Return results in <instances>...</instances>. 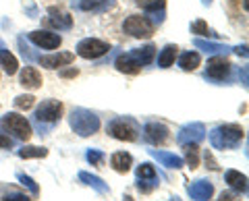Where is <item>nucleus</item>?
Returning <instances> with one entry per match:
<instances>
[{
    "instance_id": "13",
    "label": "nucleus",
    "mask_w": 249,
    "mask_h": 201,
    "mask_svg": "<svg viewBox=\"0 0 249 201\" xmlns=\"http://www.w3.org/2000/svg\"><path fill=\"white\" fill-rule=\"evenodd\" d=\"M73 54L71 52H58V54H46V56H40L37 63L46 68H58V67H67L73 63Z\"/></svg>"
},
{
    "instance_id": "17",
    "label": "nucleus",
    "mask_w": 249,
    "mask_h": 201,
    "mask_svg": "<svg viewBox=\"0 0 249 201\" xmlns=\"http://www.w3.org/2000/svg\"><path fill=\"white\" fill-rule=\"evenodd\" d=\"M110 166L121 174L129 172L131 166H133V156L127 153V151H116V153H112V158H110Z\"/></svg>"
},
{
    "instance_id": "14",
    "label": "nucleus",
    "mask_w": 249,
    "mask_h": 201,
    "mask_svg": "<svg viewBox=\"0 0 249 201\" xmlns=\"http://www.w3.org/2000/svg\"><path fill=\"white\" fill-rule=\"evenodd\" d=\"M114 67L119 68L121 73H124V75H135V73H139V71H142V63H139V60L133 56V52L121 54V56L116 58Z\"/></svg>"
},
{
    "instance_id": "6",
    "label": "nucleus",
    "mask_w": 249,
    "mask_h": 201,
    "mask_svg": "<svg viewBox=\"0 0 249 201\" xmlns=\"http://www.w3.org/2000/svg\"><path fill=\"white\" fill-rule=\"evenodd\" d=\"M106 52H108V44L102 40H96V37H85V40H81L77 44V54H79L81 58H88V60L104 56Z\"/></svg>"
},
{
    "instance_id": "41",
    "label": "nucleus",
    "mask_w": 249,
    "mask_h": 201,
    "mask_svg": "<svg viewBox=\"0 0 249 201\" xmlns=\"http://www.w3.org/2000/svg\"><path fill=\"white\" fill-rule=\"evenodd\" d=\"M235 52L239 54V56L247 58V46H237V48H235Z\"/></svg>"
},
{
    "instance_id": "4",
    "label": "nucleus",
    "mask_w": 249,
    "mask_h": 201,
    "mask_svg": "<svg viewBox=\"0 0 249 201\" xmlns=\"http://www.w3.org/2000/svg\"><path fill=\"white\" fill-rule=\"evenodd\" d=\"M2 127L9 131L15 139H19V141H27V139L31 137V133H34L29 120L25 117H21V114H17V112L4 114L2 117Z\"/></svg>"
},
{
    "instance_id": "36",
    "label": "nucleus",
    "mask_w": 249,
    "mask_h": 201,
    "mask_svg": "<svg viewBox=\"0 0 249 201\" xmlns=\"http://www.w3.org/2000/svg\"><path fill=\"white\" fill-rule=\"evenodd\" d=\"M2 201H31L27 195H23V193H11V195H6Z\"/></svg>"
},
{
    "instance_id": "35",
    "label": "nucleus",
    "mask_w": 249,
    "mask_h": 201,
    "mask_svg": "<svg viewBox=\"0 0 249 201\" xmlns=\"http://www.w3.org/2000/svg\"><path fill=\"white\" fill-rule=\"evenodd\" d=\"M154 187H156V181H139L137 183V189L142 193H150Z\"/></svg>"
},
{
    "instance_id": "33",
    "label": "nucleus",
    "mask_w": 249,
    "mask_h": 201,
    "mask_svg": "<svg viewBox=\"0 0 249 201\" xmlns=\"http://www.w3.org/2000/svg\"><path fill=\"white\" fill-rule=\"evenodd\" d=\"M191 34L196 35H208V23L204 19H197L191 23Z\"/></svg>"
},
{
    "instance_id": "32",
    "label": "nucleus",
    "mask_w": 249,
    "mask_h": 201,
    "mask_svg": "<svg viewBox=\"0 0 249 201\" xmlns=\"http://www.w3.org/2000/svg\"><path fill=\"white\" fill-rule=\"evenodd\" d=\"M85 158H88V162L91 166H98V164H102V162H104V153L100 150H88Z\"/></svg>"
},
{
    "instance_id": "29",
    "label": "nucleus",
    "mask_w": 249,
    "mask_h": 201,
    "mask_svg": "<svg viewBox=\"0 0 249 201\" xmlns=\"http://www.w3.org/2000/svg\"><path fill=\"white\" fill-rule=\"evenodd\" d=\"M137 179L139 181H158V172H156V168L152 164H142L137 168Z\"/></svg>"
},
{
    "instance_id": "11",
    "label": "nucleus",
    "mask_w": 249,
    "mask_h": 201,
    "mask_svg": "<svg viewBox=\"0 0 249 201\" xmlns=\"http://www.w3.org/2000/svg\"><path fill=\"white\" fill-rule=\"evenodd\" d=\"M143 137H145L147 143L162 145L168 139V129L164 125H160V122H147L143 127Z\"/></svg>"
},
{
    "instance_id": "34",
    "label": "nucleus",
    "mask_w": 249,
    "mask_h": 201,
    "mask_svg": "<svg viewBox=\"0 0 249 201\" xmlns=\"http://www.w3.org/2000/svg\"><path fill=\"white\" fill-rule=\"evenodd\" d=\"M17 179H19L21 184H25V187H27L31 193H34V195H37V193H40V187L36 184L34 179H29V176H25V174H17Z\"/></svg>"
},
{
    "instance_id": "39",
    "label": "nucleus",
    "mask_w": 249,
    "mask_h": 201,
    "mask_svg": "<svg viewBox=\"0 0 249 201\" xmlns=\"http://www.w3.org/2000/svg\"><path fill=\"white\" fill-rule=\"evenodd\" d=\"M218 201H239V199H237V195H232V193H222Z\"/></svg>"
},
{
    "instance_id": "26",
    "label": "nucleus",
    "mask_w": 249,
    "mask_h": 201,
    "mask_svg": "<svg viewBox=\"0 0 249 201\" xmlns=\"http://www.w3.org/2000/svg\"><path fill=\"white\" fill-rule=\"evenodd\" d=\"M133 56L142 63V67H145V65H150L152 60H154V56H156V48L150 44V46H143V48H137V50H133Z\"/></svg>"
},
{
    "instance_id": "20",
    "label": "nucleus",
    "mask_w": 249,
    "mask_h": 201,
    "mask_svg": "<svg viewBox=\"0 0 249 201\" xmlns=\"http://www.w3.org/2000/svg\"><path fill=\"white\" fill-rule=\"evenodd\" d=\"M46 23H48L50 27H56L58 32L60 29H71V25H73V21H71V17L69 15H65V13H56V11H50V17L46 19Z\"/></svg>"
},
{
    "instance_id": "7",
    "label": "nucleus",
    "mask_w": 249,
    "mask_h": 201,
    "mask_svg": "<svg viewBox=\"0 0 249 201\" xmlns=\"http://www.w3.org/2000/svg\"><path fill=\"white\" fill-rule=\"evenodd\" d=\"M204 139H206V127L201 122H189L177 135V141L181 145H197Z\"/></svg>"
},
{
    "instance_id": "2",
    "label": "nucleus",
    "mask_w": 249,
    "mask_h": 201,
    "mask_svg": "<svg viewBox=\"0 0 249 201\" xmlns=\"http://www.w3.org/2000/svg\"><path fill=\"white\" fill-rule=\"evenodd\" d=\"M69 122H71V129L79 137H89L100 129V118L91 110H85V108H75Z\"/></svg>"
},
{
    "instance_id": "15",
    "label": "nucleus",
    "mask_w": 249,
    "mask_h": 201,
    "mask_svg": "<svg viewBox=\"0 0 249 201\" xmlns=\"http://www.w3.org/2000/svg\"><path fill=\"white\" fill-rule=\"evenodd\" d=\"M19 81H21L23 87L31 89V91L42 87V75H40V71H37L36 67H25V68H23Z\"/></svg>"
},
{
    "instance_id": "37",
    "label": "nucleus",
    "mask_w": 249,
    "mask_h": 201,
    "mask_svg": "<svg viewBox=\"0 0 249 201\" xmlns=\"http://www.w3.org/2000/svg\"><path fill=\"white\" fill-rule=\"evenodd\" d=\"M11 145H13V139L0 131V148H11Z\"/></svg>"
},
{
    "instance_id": "24",
    "label": "nucleus",
    "mask_w": 249,
    "mask_h": 201,
    "mask_svg": "<svg viewBox=\"0 0 249 201\" xmlns=\"http://www.w3.org/2000/svg\"><path fill=\"white\" fill-rule=\"evenodd\" d=\"M114 4V0H81L79 2V9L81 11H106Z\"/></svg>"
},
{
    "instance_id": "23",
    "label": "nucleus",
    "mask_w": 249,
    "mask_h": 201,
    "mask_svg": "<svg viewBox=\"0 0 249 201\" xmlns=\"http://www.w3.org/2000/svg\"><path fill=\"white\" fill-rule=\"evenodd\" d=\"M177 46H173V44H168V46H164V50L160 52V56H158V65L162 67V68H168V67H173L175 65V58H177Z\"/></svg>"
},
{
    "instance_id": "28",
    "label": "nucleus",
    "mask_w": 249,
    "mask_h": 201,
    "mask_svg": "<svg viewBox=\"0 0 249 201\" xmlns=\"http://www.w3.org/2000/svg\"><path fill=\"white\" fill-rule=\"evenodd\" d=\"M185 148V162L189 164V168H197L199 166V151H197V145H183Z\"/></svg>"
},
{
    "instance_id": "19",
    "label": "nucleus",
    "mask_w": 249,
    "mask_h": 201,
    "mask_svg": "<svg viewBox=\"0 0 249 201\" xmlns=\"http://www.w3.org/2000/svg\"><path fill=\"white\" fill-rule=\"evenodd\" d=\"M224 179H227L229 187L235 189L239 193H247V176L237 172V170H227V174H224Z\"/></svg>"
},
{
    "instance_id": "30",
    "label": "nucleus",
    "mask_w": 249,
    "mask_h": 201,
    "mask_svg": "<svg viewBox=\"0 0 249 201\" xmlns=\"http://www.w3.org/2000/svg\"><path fill=\"white\" fill-rule=\"evenodd\" d=\"M135 2L142 6L143 11L147 13H156V11H162L166 4V0H135Z\"/></svg>"
},
{
    "instance_id": "16",
    "label": "nucleus",
    "mask_w": 249,
    "mask_h": 201,
    "mask_svg": "<svg viewBox=\"0 0 249 201\" xmlns=\"http://www.w3.org/2000/svg\"><path fill=\"white\" fill-rule=\"evenodd\" d=\"M150 156L156 158L162 166L166 168H175V170H181L185 166V160L175 156V153H168V151H162V150H150Z\"/></svg>"
},
{
    "instance_id": "8",
    "label": "nucleus",
    "mask_w": 249,
    "mask_h": 201,
    "mask_svg": "<svg viewBox=\"0 0 249 201\" xmlns=\"http://www.w3.org/2000/svg\"><path fill=\"white\" fill-rule=\"evenodd\" d=\"M60 117H62V104L58 100H46L36 110V118L40 122H48V125L60 120Z\"/></svg>"
},
{
    "instance_id": "18",
    "label": "nucleus",
    "mask_w": 249,
    "mask_h": 201,
    "mask_svg": "<svg viewBox=\"0 0 249 201\" xmlns=\"http://www.w3.org/2000/svg\"><path fill=\"white\" fill-rule=\"evenodd\" d=\"M0 65L4 67V71H6V75H15L19 71V60L13 56V54L4 48V44L0 42Z\"/></svg>"
},
{
    "instance_id": "22",
    "label": "nucleus",
    "mask_w": 249,
    "mask_h": 201,
    "mask_svg": "<svg viewBox=\"0 0 249 201\" xmlns=\"http://www.w3.org/2000/svg\"><path fill=\"white\" fill-rule=\"evenodd\" d=\"M79 179H81V183H85L88 187H91V189H96L98 193H108V184L100 179V176H96V174H89V172H79Z\"/></svg>"
},
{
    "instance_id": "1",
    "label": "nucleus",
    "mask_w": 249,
    "mask_h": 201,
    "mask_svg": "<svg viewBox=\"0 0 249 201\" xmlns=\"http://www.w3.org/2000/svg\"><path fill=\"white\" fill-rule=\"evenodd\" d=\"M245 137L243 129L239 125H220L210 131V143L216 150H232L241 143V139Z\"/></svg>"
},
{
    "instance_id": "42",
    "label": "nucleus",
    "mask_w": 249,
    "mask_h": 201,
    "mask_svg": "<svg viewBox=\"0 0 249 201\" xmlns=\"http://www.w3.org/2000/svg\"><path fill=\"white\" fill-rule=\"evenodd\" d=\"M168 201H181V197H177V195H175V197H170Z\"/></svg>"
},
{
    "instance_id": "21",
    "label": "nucleus",
    "mask_w": 249,
    "mask_h": 201,
    "mask_svg": "<svg viewBox=\"0 0 249 201\" xmlns=\"http://www.w3.org/2000/svg\"><path fill=\"white\" fill-rule=\"evenodd\" d=\"M201 63V56L197 52H185L181 54V58H178V67L183 68V71H196Z\"/></svg>"
},
{
    "instance_id": "25",
    "label": "nucleus",
    "mask_w": 249,
    "mask_h": 201,
    "mask_svg": "<svg viewBox=\"0 0 249 201\" xmlns=\"http://www.w3.org/2000/svg\"><path fill=\"white\" fill-rule=\"evenodd\" d=\"M17 153H19V158H23V160H31V158H46L48 156V150L46 148H36V145H25V148H21Z\"/></svg>"
},
{
    "instance_id": "31",
    "label": "nucleus",
    "mask_w": 249,
    "mask_h": 201,
    "mask_svg": "<svg viewBox=\"0 0 249 201\" xmlns=\"http://www.w3.org/2000/svg\"><path fill=\"white\" fill-rule=\"evenodd\" d=\"M13 104H15V108H17V110H29V108L36 104V98L29 96V94H27V96H17Z\"/></svg>"
},
{
    "instance_id": "43",
    "label": "nucleus",
    "mask_w": 249,
    "mask_h": 201,
    "mask_svg": "<svg viewBox=\"0 0 249 201\" xmlns=\"http://www.w3.org/2000/svg\"><path fill=\"white\" fill-rule=\"evenodd\" d=\"M123 201H133V199H131V197H124V199H123Z\"/></svg>"
},
{
    "instance_id": "3",
    "label": "nucleus",
    "mask_w": 249,
    "mask_h": 201,
    "mask_svg": "<svg viewBox=\"0 0 249 201\" xmlns=\"http://www.w3.org/2000/svg\"><path fill=\"white\" fill-rule=\"evenodd\" d=\"M108 133L114 139H119V141H135L139 135V125L129 117H119V118L110 120Z\"/></svg>"
},
{
    "instance_id": "40",
    "label": "nucleus",
    "mask_w": 249,
    "mask_h": 201,
    "mask_svg": "<svg viewBox=\"0 0 249 201\" xmlns=\"http://www.w3.org/2000/svg\"><path fill=\"white\" fill-rule=\"evenodd\" d=\"M206 162H208V164H210V168H212V170H218V168H220V166H218V164H216V162H214V158H212V153H206Z\"/></svg>"
},
{
    "instance_id": "12",
    "label": "nucleus",
    "mask_w": 249,
    "mask_h": 201,
    "mask_svg": "<svg viewBox=\"0 0 249 201\" xmlns=\"http://www.w3.org/2000/svg\"><path fill=\"white\" fill-rule=\"evenodd\" d=\"M187 191H189V195L196 201H208L210 197L214 195V184L210 181L199 179V181H193L189 187H187Z\"/></svg>"
},
{
    "instance_id": "38",
    "label": "nucleus",
    "mask_w": 249,
    "mask_h": 201,
    "mask_svg": "<svg viewBox=\"0 0 249 201\" xmlns=\"http://www.w3.org/2000/svg\"><path fill=\"white\" fill-rule=\"evenodd\" d=\"M77 75H79V71H77V68H69V71H60V77H67V79H69V77H77Z\"/></svg>"
},
{
    "instance_id": "9",
    "label": "nucleus",
    "mask_w": 249,
    "mask_h": 201,
    "mask_svg": "<svg viewBox=\"0 0 249 201\" xmlns=\"http://www.w3.org/2000/svg\"><path fill=\"white\" fill-rule=\"evenodd\" d=\"M229 75H231V63L224 56H214L208 60L206 77H210L214 81H224Z\"/></svg>"
},
{
    "instance_id": "5",
    "label": "nucleus",
    "mask_w": 249,
    "mask_h": 201,
    "mask_svg": "<svg viewBox=\"0 0 249 201\" xmlns=\"http://www.w3.org/2000/svg\"><path fill=\"white\" fill-rule=\"evenodd\" d=\"M124 34L133 35V37H150L154 34V23L147 17H139V15H131L123 23Z\"/></svg>"
},
{
    "instance_id": "27",
    "label": "nucleus",
    "mask_w": 249,
    "mask_h": 201,
    "mask_svg": "<svg viewBox=\"0 0 249 201\" xmlns=\"http://www.w3.org/2000/svg\"><path fill=\"white\" fill-rule=\"evenodd\" d=\"M197 46L199 50H204V52H208V54H220V52H227V50H231L229 46H222V44H214V42H204V40H197L193 42Z\"/></svg>"
},
{
    "instance_id": "10",
    "label": "nucleus",
    "mask_w": 249,
    "mask_h": 201,
    "mask_svg": "<svg viewBox=\"0 0 249 201\" xmlns=\"http://www.w3.org/2000/svg\"><path fill=\"white\" fill-rule=\"evenodd\" d=\"M29 40L34 42L36 46L44 48V50H56L58 46L62 44V37H60L58 34L46 32V29H37V32H31V34H29Z\"/></svg>"
}]
</instances>
